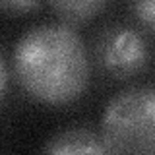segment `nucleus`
<instances>
[{
	"label": "nucleus",
	"mask_w": 155,
	"mask_h": 155,
	"mask_svg": "<svg viewBox=\"0 0 155 155\" xmlns=\"http://www.w3.org/2000/svg\"><path fill=\"white\" fill-rule=\"evenodd\" d=\"M43 155H109V151L93 130L68 128L48 140Z\"/></svg>",
	"instance_id": "nucleus-4"
},
{
	"label": "nucleus",
	"mask_w": 155,
	"mask_h": 155,
	"mask_svg": "<svg viewBox=\"0 0 155 155\" xmlns=\"http://www.w3.org/2000/svg\"><path fill=\"white\" fill-rule=\"evenodd\" d=\"M39 2H25V0H16V2H0V10H4V12H10V14H19L23 12H29V10L37 8Z\"/></svg>",
	"instance_id": "nucleus-7"
},
{
	"label": "nucleus",
	"mask_w": 155,
	"mask_h": 155,
	"mask_svg": "<svg viewBox=\"0 0 155 155\" xmlns=\"http://www.w3.org/2000/svg\"><path fill=\"white\" fill-rule=\"evenodd\" d=\"M12 60L21 89L45 105L72 103L89 84L84 39L66 23L31 27L16 43Z\"/></svg>",
	"instance_id": "nucleus-1"
},
{
	"label": "nucleus",
	"mask_w": 155,
	"mask_h": 155,
	"mask_svg": "<svg viewBox=\"0 0 155 155\" xmlns=\"http://www.w3.org/2000/svg\"><path fill=\"white\" fill-rule=\"evenodd\" d=\"M6 87H8V68H6V62H4V56L0 54V99L4 97Z\"/></svg>",
	"instance_id": "nucleus-8"
},
{
	"label": "nucleus",
	"mask_w": 155,
	"mask_h": 155,
	"mask_svg": "<svg viewBox=\"0 0 155 155\" xmlns=\"http://www.w3.org/2000/svg\"><path fill=\"white\" fill-rule=\"evenodd\" d=\"M134 12L142 21L147 25V29H153L155 25V4L153 0H145V2H136L134 4Z\"/></svg>",
	"instance_id": "nucleus-6"
},
{
	"label": "nucleus",
	"mask_w": 155,
	"mask_h": 155,
	"mask_svg": "<svg viewBox=\"0 0 155 155\" xmlns=\"http://www.w3.org/2000/svg\"><path fill=\"white\" fill-rule=\"evenodd\" d=\"M51 6L62 19L70 23H80L93 18L99 10H103L105 2L101 0H68L64 2L62 0V2H52Z\"/></svg>",
	"instance_id": "nucleus-5"
},
{
	"label": "nucleus",
	"mask_w": 155,
	"mask_h": 155,
	"mask_svg": "<svg viewBox=\"0 0 155 155\" xmlns=\"http://www.w3.org/2000/svg\"><path fill=\"white\" fill-rule=\"evenodd\" d=\"M101 66L114 78H132L147 66L149 48L145 39L128 25L107 27L97 43Z\"/></svg>",
	"instance_id": "nucleus-3"
},
{
	"label": "nucleus",
	"mask_w": 155,
	"mask_h": 155,
	"mask_svg": "<svg viewBox=\"0 0 155 155\" xmlns=\"http://www.w3.org/2000/svg\"><path fill=\"white\" fill-rule=\"evenodd\" d=\"M101 140L109 155H155V91L136 85L116 93L101 120Z\"/></svg>",
	"instance_id": "nucleus-2"
}]
</instances>
